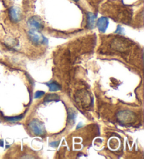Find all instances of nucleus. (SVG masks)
<instances>
[{"mask_svg": "<svg viewBox=\"0 0 144 159\" xmlns=\"http://www.w3.org/2000/svg\"><path fill=\"white\" fill-rule=\"evenodd\" d=\"M28 36L31 42L36 45H39L40 44H46L48 43V40L46 38L40 34L39 31L30 30L28 32Z\"/></svg>", "mask_w": 144, "mask_h": 159, "instance_id": "nucleus-1", "label": "nucleus"}, {"mask_svg": "<svg viewBox=\"0 0 144 159\" xmlns=\"http://www.w3.org/2000/svg\"><path fill=\"white\" fill-rule=\"evenodd\" d=\"M29 128L36 135H41L44 133V125L43 123L37 119H33L29 124Z\"/></svg>", "mask_w": 144, "mask_h": 159, "instance_id": "nucleus-2", "label": "nucleus"}, {"mask_svg": "<svg viewBox=\"0 0 144 159\" xmlns=\"http://www.w3.org/2000/svg\"><path fill=\"white\" fill-rule=\"evenodd\" d=\"M28 25L30 30L40 31L44 28V23L42 20L39 16H33L28 21Z\"/></svg>", "mask_w": 144, "mask_h": 159, "instance_id": "nucleus-3", "label": "nucleus"}, {"mask_svg": "<svg viewBox=\"0 0 144 159\" xmlns=\"http://www.w3.org/2000/svg\"><path fill=\"white\" fill-rule=\"evenodd\" d=\"M9 13L11 21L13 23H18L21 20V11L17 6H11L9 11Z\"/></svg>", "mask_w": 144, "mask_h": 159, "instance_id": "nucleus-4", "label": "nucleus"}, {"mask_svg": "<svg viewBox=\"0 0 144 159\" xmlns=\"http://www.w3.org/2000/svg\"><path fill=\"white\" fill-rule=\"evenodd\" d=\"M118 117L120 121L124 123H130L134 120V114L131 111H123L118 113Z\"/></svg>", "mask_w": 144, "mask_h": 159, "instance_id": "nucleus-5", "label": "nucleus"}, {"mask_svg": "<svg viewBox=\"0 0 144 159\" xmlns=\"http://www.w3.org/2000/svg\"><path fill=\"white\" fill-rule=\"evenodd\" d=\"M108 25H109L108 19L106 17H104V16L101 17L98 20L97 22H96V25H97L98 30L102 33L105 32L108 27Z\"/></svg>", "mask_w": 144, "mask_h": 159, "instance_id": "nucleus-6", "label": "nucleus"}, {"mask_svg": "<svg viewBox=\"0 0 144 159\" xmlns=\"http://www.w3.org/2000/svg\"><path fill=\"white\" fill-rule=\"evenodd\" d=\"M96 15L93 13H87V28L90 30L94 28L96 23Z\"/></svg>", "mask_w": 144, "mask_h": 159, "instance_id": "nucleus-7", "label": "nucleus"}, {"mask_svg": "<svg viewBox=\"0 0 144 159\" xmlns=\"http://www.w3.org/2000/svg\"><path fill=\"white\" fill-rule=\"evenodd\" d=\"M47 86L49 87V90H50V91H59L60 89V86L56 82L50 83V84H47Z\"/></svg>", "mask_w": 144, "mask_h": 159, "instance_id": "nucleus-8", "label": "nucleus"}, {"mask_svg": "<svg viewBox=\"0 0 144 159\" xmlns=\"http://www.w3.org/2000/svg\"><path fill=\"white\" fill-rule=\"evenodd\" d=\"M22 118V116H15V117H6V120L10 122H16L18 121L21 120Z\"/></svg>", "mask_w": 144, "mask_h": 159, "instance_id": "nucleus-9", "label": "nucleus"}, {"mask_svg": "<svg viewBox=\"0 0 144 159\" xmlns=\"http://www.w3.org/2000/svg\"><path fill=\"white\" fill-rule=\"evenodd\" d=\"M58 97L56 95H47L46 98H45V101H52V100H54L56 99H58Z\"/></svg>", "mask_w": 144, "mask_h": 159, "instance_id": "nucleus-10", "label": "nucleus"}, {"mask_svg": "<svg viewBox=\"0 0 144 159\" xmlns=\"http://www.w3.org/2000/svg\"><path fill=\"white\" fill-rule=\"evenodd\" d=\"M44 94V92L43 91H37V92H36V93H35V99H38V98H40L42 97V95H43Z\"/></svg>", "mask_w": 144, "mask_h": 159, "instance_id": "nucleus-11", "label": "nucleus"}, {"mask_svg": "<svg viewBox=\"0 0 144 159\" xmlns=\"http://www.w3.org/2000/svg\"><path fill=\"white\" fill-rule=\"evenodd\" d=\"M122 30H123V29H122V28H121L120 26H118V30H117L115 31V32H116V33H121V32H122Z\"/></svg>", "mask_w": 144, "mask_h": 159, "instance_id": "nucleus-12", "label": "nucleus"}, {"mask_svg": "<svg viewBox=\"0 0 144 159\" xmlns=\"http://www.w3.org/2000/svg\"><path fill=\"white\" fill-rule=\"evenodd\" d=\"M58 142H56L51 143L50 145H51V146H52V147H56L58 145Z\"/></svg>", "mask_w": 144, "mask_h": 159, "instance_id": "nucleus-13", "label": "nucleus"}, {"mask_svg": "<svg viewBox=\"0 0 144 159\" xmlns=\"http://www.w3.org/2000/svg\"><path fill=\"white\" fill-rule=\"evenodd\" d=\"M73 1H75V2H78L79 0H73Z\"/></svg>", "mask_w": 144, "mask_h": 159, "instance_id": "nucleus-14", "label": "nucleus"}]
</instances>
